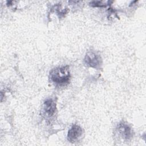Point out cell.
Segmentation results:
<instances>
[{"label": "cell", "mask_w": 146, "mask_h": 146, "mask_svg": "<svg viewBox=\"0 0 146 146\" xmlns=\"http://www.w3.org/2000/svg\"><path fill=\"white\" fill-rule=\"evenodd\" d=\"M84 60L88 66L95 68L99 67L102 63L100 56L94 51L88 52L85 56Z\"/></svg>", "instance_id": "2"}, {"label": "cell", "mask_w": 146, "mask_h": 146, "mask_svg": "<svg viewBox=\"0 0 146 146\" xmlns=\"http://www.w3.org/2000/svg\"><path fill=\"white\" fill-rule=\"evenodd\" d=\"M43 113L47 117L52 116L56 110V104L52 99H46L43 103Z\"/></svg>", "instance_id": "5"}, {"label": "cell", "mask_w": 146, "mask_h": 146, "mask_svg": "<svg viewBox=\"0 0 146 146\" xmlns=\"http://www.w3.org/2000/svg\"><path fill=\"white\" fill-rule=\"evenodd\" d=\"M51 80L59 86H64L68 83L70 79L69 67L62 66L54 68L50 74Z\"/></svg>", "instance_id": "1"}, {"label": "cell", "mask_w": 146, "mask_h": 146, "mask_svg": "<svg viewBox=\"0 0 146 146\" xmlns=\"http://www.w3.org/2000/svg\"><path fill=\"white\" fill-rule=\"evenodd\" d=\"M82 133V128L80 126L74 124L68 132L67 139L69 141L74 143L78 141V140L81 137Z\"/></svg>", "instance_id": "4"}, {"label": "cell", "mask_w": 146, "mask_h": 146, "mask_svg": "<svg viewBox=\"0 0 146 146\" xmlns=\"http://www.w3.org/2000/svg\"><path fill=\"white\" fill-rule=\"evenodd\" d=\"M91 5L92 6H96V7H103L106 6V5L104 3H102V2L101 1H93L91 3Z\"/></svg>", "instance_id": "6"}, {"label": "cell", "mask_w": 146, "mask_h": 146, "mask_svg": "<svg viewBox=\"0 0 146 146\" xmlns=\"http://www.w3.org/2000/svg\"><path fill=\"white\" fill-rule=\"evenodd\" d=\"M117 131L119 135L124 140H129L132 137V129L125 123H120L117 127Z\"/></svg>", "instance_id": "3"}]
</instances>
